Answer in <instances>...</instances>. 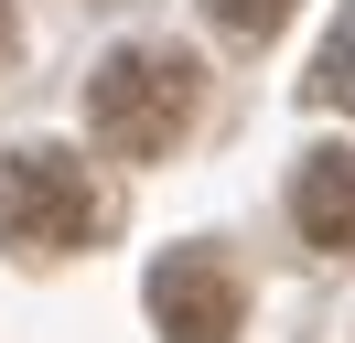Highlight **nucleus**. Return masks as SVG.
<instances>
[{
    "label": "nucleus",
    "mask_w": 355,
    "mask_h": 343,
    "mask_svg": "<svg viewBox=\"0 0 355 343\" xmlns=\"http://www.w3.org/2000/svg\"><path fill=\"white\" fill-rule=\"evenodd\" d=\"M194 118H205V64L183 54V43H119L87 75V129L119 161H162Z\"/></svg>",
    "instance_id": "nucleus-1"
},
{
    "label": "nucleus",
    "mask_w": 355,
    "mask_h": 343,
    "mask_svg": "<svg viewBox=\"0 0 355 343\" xmlns=\"http://www.w3.org/2000/svg\"><path fill=\"white\" fill-rule=\"evenodd\" d=\"M97 236H108V193L87 183L76 150H0V247L76 257Z\"/></svg>",
    "instance_id": "nucleus-2"
},
{
    "label": "nucleus",
    "mask_w": 355,
    "mask_h": 343,
    "mask_svg": "<svg viewBox=\"0 0 355 343\" xmlns=\"http://www.w3.org/2000/svg\"><path fill=\"white\" fill-rule=\"evenodd\" d=\"M151 322H162V343H237L248 333V290H237V268L216 247H173L151 268Z\"/></svg>",
    "instance_id": "nucleus-3"
},
{
    "label": "nucleus",
    "mask_w": 355,
    "mask_h": 343,
    "mask_svg": "<svg viewBox=\"0 0 355 343\" xmlns=\"http://www.w3.org/2000/svg\"><path fill=\"white\" fill-rule=\"evenodd\" d=\"M291 225L323 257H355V150H302V172H291Z\"/></svg>",
    "instance_id": "nucleus-4"
},
{
    "label": "nucleus",
    "mask_w": 355,
    "mask_h": 343,
    "mask_svg": "<svg viewBox=\"0 0 355 343\" xmlns=\"http://www.w3.org/2000/svg\"><path fill=\"white\" fill-rule=\"evenodd\" d=\"M312 107H345V118H355V0H345V21H334V33H323V54H312Z\"/></svg>",
    "instance_id": "nucleus-5"
},
{
    "label": "nucleus",
    "mask_w": 355,
    "mask_h": 343,
    "mask_svg": "<svg viewBox=\"0 0 355 343\" xmlns=\"http://www.w3.org/2000/svg\"><path fill=\"white\" fill-rule=\"evenodd\" d=\"M205 21H216V33H237V43H269L291 21V0H205Z\"/></svg>",
    "instance_id": "nucleus-6"
},
{
    "label": "nucleus",
    "mask_w": 355,
    "mask_h": 343,
    "mask_svg": "<svg viewBox=\"0 0 355 343\" xmlns=\"http://www.w3.org/2000/svg\"><path fill=\"white\" fill-rule=\"evenodd\" d=\"M0 43H11V0H0Z\"/></svg>",
    "instance_id": "nucleus-7"
}]
</instances>
